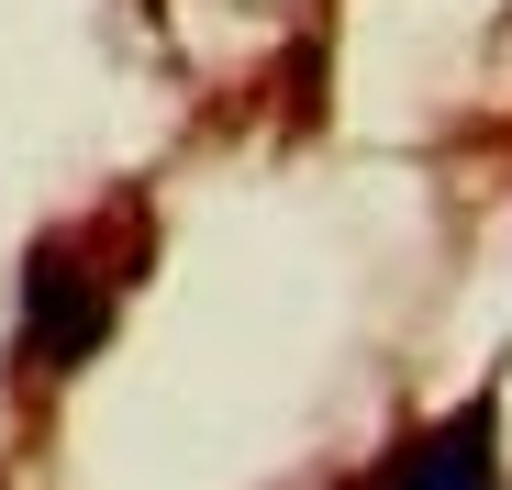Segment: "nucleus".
Listing matches in <instances>:
<instances>
[{
	"label": "nucleus",
	"instance_id": "nucleus-1",
	"mask_svg": "<svg viewBox=\"0 0 512 490\" xmlns=\"http://www.w3.org/2000/svg\"><path fill=\"white\" fill-rule=\"evenodd\" d=\"M379 490H501V390H468L435 435H412Z\"/></svg>",
	"mask_w": 512,
	"mask_h": 490
},
{
	"label": "nucleus",
	"instance_id": "nucleus-2",
	"mask_svg": "<svg viewBox=\"0 0 512 490\" xmlns=\"http://www.w3.org/2000/svg\"><path fill=\"white\" fill-rule=\"evenodd\" d=\"M101 335H112V301L90 290V268H78V257H56V245H45V257H34V279H23V357L78 368Z\"/></svg>",
	"mask_w": 512,
	"mask_h": 490
}]
</instances>
